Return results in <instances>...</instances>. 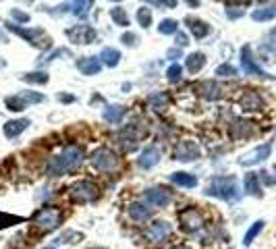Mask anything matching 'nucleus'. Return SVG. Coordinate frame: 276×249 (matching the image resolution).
I'll return each instance as SVG.
<instances>
[{
	"label": "nucleus",
	"instance_id": "f257e3e1",
	"mask_svg": "<svg viewBox=\"0 0 276 249\" xmlns=\"http://www.w3.org/2000/svg\"><path fill=\"white\" fill-rule=\"evenodd\" d=\"M83 164V147L79 145H67L61 154L52 156L46 164V177H63V175H69V173H75L79 166Z\"/></svg>",
	"mask_w": 276,
	"mask_h": 249
},
{
	"label": "nucleus",
	"instance_id": "f03ea898",
	"mask_svg": "<svg viewBox=\"0 0 276 249\" xmlns=\"http://www.w3.org/2000/svg\"><path fill=\"white\" fill-rule=\"evenodd\" d=\"M204 193L210 195V197L225 199V202H229V204L239 202V197H241V193H239V183H237V179H235L233 175L214 177V179L208 183V187H206Z\"/></svg>",
	"mask_w": 276,
	"mask_h": 249
},
{
	"label": "nucleus",
	"instance_id": "7ed1b4c3",
	"mask_svg": "<svg viewBox=\"0 0 276 249\" xmlns=\"http://www.w3.org/2000/svg\"><path fill=\"white\" fill-rule=\"evenodd\" d=\"M29 220H31V224H33L38 231L50 233V231H57V228L63 224V220H65V210L59 208V206H44V208H40Z\"/></svg>",
	"mask_w": 276,
	"mask_h": 249
},
{
	"label": "nucleus",
	"instance_id": "20e7f679",
	"mask_svg": "<svg viewBox=\"0 0 276 249\" xmlns=\"http://www.w3.org/2000/svg\"><path fill=\"white\" fill-rule=\"evenodd\" d=\"M69 197H71V202H75L79 206L94 204L100 199V187L89 179H81L69 187Z\"/></svg>",
	"mask_w": 276,
	"mask_h": 249
},
{
	"label": "nucleus",
	"instance_id": "39448f33",
	"mask_svg": "<svg viewBox=\"0 0 276 249\" xmlns=\"http://www.w3.org/2000/svg\"><path fill=\"white\" fill-rule=\"evenodd\" d=\"M89 164L94 170H98L102 175H110L119 168V156L110 147H98L89 156Z\"/></svg>",
	"mask_w": 276,
	"mask_h": 249
},
{
	"label": "nucleus",
	"instance_id": "423d86ee",
	"mask_svg": "<svg viewBox=\"0 0 276 249\" xmlns=\"http://www.w3.org/2000/svg\"><path fill=\"white\" fill-rule=\"evenodd\" d=\"M204 226H206V218L199 208L189 206L179 212V228L183 233H199Z\"/></svg>",
	"mask_w": 276,
	"mask_h": 249
},
{
	"label": "nucleus",
	"instance_id": "0eeeda50",
	"mask_svg": "<svg viewBox=\"0 0 276 249\" xmlns=\"http://www.w3.org/2000/svg\"><path fill=\"white\" fill-rule=\"evenodd\" d=\"M171 235H173V226H171V222H167V220H154V222L148 224L145 231H143L145 241L152 243V245L167 243V241L171 239Z\"/></svg>",
	"mask_w": 276,
	"mask_h": 249
},
{
	"label": "nucleus",
	"instance_id": "6e6552de",
	"mask_svg": "<svg viewBox=\"0 0 276 249\" xmlns=\"http://www.w3.org/2000/svg\"><path fill=\"white\" fill-rule=\"evenodd\" d=\"M7 29L25 37L29 44H33L35 48H50L52 46V40L46 37L44 29H25V27H19V25H13V23H7Z\"/></svg>",
	"mask_w": 276,
	"mask_h": 249
},
{
	"label": "nucleus",
	"instance_id": "1a4fd4ad",
	"mask_svg": "<svg viewBox=\"0 0 276 249\" xmlns=\"http://www.w3.org/2000/svg\"><path fill=\"white\" fill-rule=\"evenodd\" d=\"M199 156H201V149H199L197 141H193V139H181L173 149V158L179 162H193Z\"/></svg>",
	"mask_w": 276,
	"mask_h": 249
},
{
	"label": "nucleus",
	"instance_id": "9d476101",
	"mask_svg": "<svg viewBox=\"0 0 276 249\" xmlns=\"http://www.w3.org/2000/svg\"><path fill=\"white\" fill-rule=\"evenodd\" d=\"M143 202L150 208H167L173 202V193L164 187H148L143 191Z\"/></svg>",
	"mask_w": 276,
	"mask_h": 249
},
{
	"label": "nucleus",
	"instance_id": "9b49d317",
	"mask_svg": "<svg viewBox=\"0 0 276 249\" xmlns=\"http://www.w3.org/2000/svg\"><path fill=\"white\" fill-rule=\"evenodd\" d=\"M65 35L73 42V44H94L98 33L91 25H73L71 29L65 31Z\"/></svg>",
	"mask_w": 276,
	"mask_h": 249
},
{
	"label": "nucleus",
	"instance_id": "f8f14e48",
	"mask_svg": "<svg viewBox=\"0 0 276 249\" xmlns=\"http://www.w3.org/2000/svg\"><path fill=\"white\" fill-rule=\"evenodd\" d=\"M241 67H243V71H245L247 75H255V77H264V79H272V75H268V73L255 63V59H253V54H251V48H249V46H243V48H241Z\"/></svg>",
	"mask_w": 276,
	"mask_h": 249
},
{
	"label": "nucleus",
	"instance_id": "ddd939ff",
	"mask_svg": "<svg viewBox=\"0 0 276 249\" xmlns=\"http://www.w3.org/2000/svg\"><path fill=\"white\" fill-rule=\"evenodd\" d=\"M270 154H272V143H264V145L253 147L251 152H247V154L239 160V164H241V166H253V164H260V162H264L266 158H270Z\"/></svg>",
	"mask_w": 276,
	"mask_h": 249
},
{
	"label": "nucleus",
	"instance_id": "4468645a",
	"mask_svg": "<svg viewBox=\"0 0 276 249\" xmlns=\"http://www.w3.org/2000/svg\"><path fill=\"white\" fill-rule=\"evenodd\" d=\"M239 104H241L243 110L255 112V110H262L264 108V98L257 91H253V89H245L243 95L239 98Z\"/></svg>",
	"mask_w": 276,
	"mask_h": 249
},
{
	"label": "nucleus",
	"instance_id": "2eb2a0df",
	"mask_svg": "<svg viewBox=\"0 0 276 249\" xmlns=\"http://www.w3.org/2000/svg\"><path fill=\"white\" fill-rule=\"evenodd\" d=\"M127 214L135 222H148L152 218V214H154V208H150L145 202H133V204H129Z\"/></svg>",
	"mask_w": 276,
	"mask_h": 249
},
{
	"label": "nucleus",
	"instance_id": "dca6fc26",
	"mask_svg": "<svg viewBox=\"0 0 276 249\" xmlns=\"http://www.w3.org/2000/svg\"><path fill=\"white\" fill-rule=\"evenodd\" d=\"M158 162H160V149L154 147V145L145 147L143 152L139 154V158H137V166H139L141 170H152Z\"/></svg>",
	"mask_w": 276,
	"mask_h": 249
},
{
	"label": "nucleus",
	"instance_id": "f3484780",
	"mask_svg": "<svg viewBox=\"0 0 276 249\" xmlns=\"http://www.w3.org/2000/svg\"><path fill=\"white\" fill-rule=\"evenodd\" d=\"M77 69L81 71V75H98L102 71V63L98 56H85L77 61Z\"/></svg>",
	"mask_w": 276,
	"mask_h": 249
},
{
	"label": "nucleus",
	"instance_id": "a211bd4d",
	"mask_svg": "<svg viewBox=\"0 0 276 249\" xmlns=\"http://www.w3.org/2000/svg\"><path fill=\"white\" fill-rule=\"evenodd\" d=\"M197 91L206 98V100H218L220 95H223V87H220L214 79H208V81H201Z\"/></svg>",
	"mask_w": 276,
	"mask_h": 249
},
{
	"label": "nucleus",
	"instance_id": "6ab92c4d",
	"mask_svg": "<svg viewBox=\"0 0 276 249\" xmlns=\"http://www.w3.org/2000/svg\"><path fill=\"white\" fill-rule=\"evenodd\" d=\"M185 23H187L189 31L193 33V37H197V40H204V37L210 33V25H208L206 21H201V19H195V17H187V19H185Z\"/></svg>",
	"mask_w": 276,
	"mask_h": 249
},
{
	"label": "nucleus",
	"instance_id": "aec40b11",
	"mask_svg": "<svg viewBox=\"0 0 276 249\" xmlns=\"http://www.w3.org/2000/svg\"><path fill=\"white\" fill-rule=\"evenodd\" d=\"M31 123H29V119H17V121H9L7 125H5V135L9 137V139H15V137H19L27 127H29Z\"/></svg>",
	"mask_w": 276,
	"mask_h": 249
},
{
	"label": "nucleus",
	"instance_id": "412c9836",
	"mask_svg": "<svg viewBox=\"0 0 276 249\" xmlns=\"http://www.w3.org/2000/svg\"><path fill=\"white\" fill-rule=\"evenodd\" d=\"M171 183H175L177 187H183V189H193L197 187V177L191 175V173H173L171 175Z\"/></svg>",
	"mask_w": 276,
	"mask_h": 249
},
{
	"label": "nucleus",
	"instance_id": "4be33fe9",
	"mask_svg": "<svg viewBox=\"0 0 276 249\" xmlns=\"http://www.w3.org/2000/svg\"><path fill=\"white\" fill-rule=\"evenodd\" d=\"M245 193L253 195V197H262V183H260V175L257 173H247L245 175Z\"/></svg>",
	"mask_w": 276,
	"mask_h": 249
},
{
	"label": "nucleus",
	"instance_id": "5701e85b",
	"mask_svg": "<svg viewBox=\"0 0 276 249\" xmlns=\"http://www.w3.org/2000/svg\"><path fill=\"white\" fill-rule=\"evenodd\" d=\"M125 114H127V108L125 106H108V108H104V114L102 117L110 125H119Z\"/></svg>",
	"mask_w": 276,
	"mask_h": 249
},
{
	"label": "nucleus",
	"instance_id": "b1692460",
	"mask_svg": "<svg viewBox=\"0 0 276 249\" xmlns=\"http://www.w3.org/2000/svg\"><path fill=\"white\" fill-rule=\"evenodd\" d=\"M231 133H233L235 139H245V137H249V135L253 133V123H249V121H241V119H239V121L233 123Z\"/></svg>",
	"mask_w": 276,
	"mask_h": 249
},
{
	"label": "nucleus",
	"instance_id": "393cba45",
	"mask_svg": "<svg viewBox=\"0 0 276 249\" xmlns=\"http://www.w3.org/2000/svg\"><path fill=\"white\" fill-rule=\"evenodd\" d=\"M100 63H104L106 67H117L121 63V52L115 48H104L102 52H100Z\"/></svg>",
	"mask_w": 276,
	"mask_h": 249
},
{
	"label": "nucleus",
	"instance_id": "a878e982",
	"mask_svg": "<svg viewBox=\"0 0 276 249\" xmlns=\"http://www.w3.org/2000/svg\"><path fill=\"white\" fill-rule=\"evenodd\" d=\"M251 17H253V21H270V19H274L276 17V0L270 3V5H264L262 9H255L251 13Z\"/></svg>",
	"mask_w": 276,
	"mask_h": 249
},
{
	"label": "nucleus",
	"instance_id": "bb28decb",
	"mask_svg": "<svg viewBox=\"0 0 276 249\" xmlns=\"http://www.w3.org/2000/svg\"><path fill=\"white\" fill-rule=\"evenodd\" d=\"M204 67H206V54L204 52H193V54L187 56V71L189 73L197 75Z\"/></svg>",
	"mask_w": 276,
	"mask_h": 249
},
{
	"label": "nucleus",
	"instance_id": "cd10ccee",
	"mask_svg": "<svg viewBox=\"0 0 276 249\" xmlns=\"http://www.w3.org/2000/svg\"><path fill=\"white\" fill-rule=\"evenodd\" d=\"M264 224H266L264 220H255V222L247 228V233H245V237H243V245H245V247H249V245L257 239V235L264 231Z\"/></svg>",
	"mask_w": 276,
	"mask_h": 249
},
{
	"label": "nucleus",
	"instance_id": "c85d7f7f",
	"mask_svg": "<svg viewBox=\"0 0 276 249\" xmlns=\"http://www.w3.org/2000/svg\"><path fill=\"white\" fill-rule=\"evenodd\" d=\"M17 98L21 100V104L27 108L29 104H40V102H44V95L42 93H38V91H21V93H17Z\"/></svg>",
	"mask_w": 276,
	"mask_h": 249
},
{
	"label": "nucleus",
	"instance_id": "c756f323",
	"mask_svg": "<svg viewBox=\"0 0 276 249\" xmlns=\"http://www.w3.org/2000/svg\"><path fill=\"white\" fill-rule=\"evenodd\" d=\"M57 241H59V243H67V245H75V243L83 241V233L73 231V228H67V231L61 235V239H57Z\"/></svg>",
	"mask_w": 276,
	"mask_h": 249
},
{
	"label": "nucleus",
	"instance_id": "7c9ffc66",
	"mask_svg": "<svg viewBox=\"0 0 276 249\" xmlns=\"http://www.w3.org/2000/svg\"><path fill=\"white\" fill-rule=\"evenodd\" d=\"M110 17H113L115 25H119V27H127L129 25V17H127V11L123 7H115L113 11H110Z\"/></svg>",
	"mask_w": 276,
	"mask_h": 249
},
{
	"label": "nucleus",
	"instance_id": "2f4dec72",
	"mask_svg": "<svg viewBox=\"0 0 276 249\" xmlns=\"http://www.w3.org/2000/svg\"><path fill=\"white\" fill-rule=\"evenodd\" d=\"M91 5H94V0H73V13L83 19V17H87Z\"/></svg>",
	"mask_w": 276,
	"mask_h": 249
},
{
	"label": "nucleus",
	"instance_id": "473e14b6",
	"mask_svg": "<svg viewBox=\"0 0 276 249\" xmlns=\"http://www.w3.org/2000/svg\"><path fill=\"white\" fill-rule=\"evenodd\" d=\"M135 19H137V23H139L143 29H148V27L152 25V9H148V7H139L137 13H135Z\"/></svg>",
	"mask_w": 276,
	"mask_h": 249
},
{
	"label": "nucleus",
	"instance_id": "72a5a7b5",
	"mask_svg": "<svg viewBox=\"0 0 276 249\" xmlns=\"http://www.w3.org/2000/svg\"><path fill=\"white\" fill-rule=\"evenodd\" d=\"M177 21L175 19H162L160 21V25H158V31L162 33V35H171V33H177Z\"/></svg>",
	"mask_w": 276,
	"mask_h": 249
},
{
	"label": "nucleus",
	"instance_id": "f704fd0d",
	"mask_svg": "<svg viewBox=\"0 0 276 249\" xmlns=\"http://www.w3.org/2000/svg\"><path fill=\"white\" fill-rule=\"evenodd\" d=\"M23 81H27V83H38V85H44V83H48V73H25L23 77H21Z\"/></svg>",
	"mask_w": 276,
	"mask_h": 249
},
{
	"label": "nucleus",
	"instance_id": "c9c22d12",
	"mask_svg": "<svg viewBox=\"0 0 276 249\" xmlns=\"http://www.w3.org/2000/svg\"><path fill=\"white\" fill-rule=\"evenodd\" d=\"M167 79H169L171 83L181 81V79H183V67H181V65H171L169 71H167Z\"/></svg>",
	"mask_w": 276,
	"mask_h": 249
},
{
	"label": "nucleus",
	"instance_id": "e433bc0d",
	"mask_svg": "<svg viewBox=\"0 0 276 249\" xmlns=\"http://www.w3.org/2000/svg\"><path fill=\"white\" fill-rule=\"evenodd\" d=\"M25 222L23 216H11V214H0V228L5 226H13V224H21Z\"/></svg>",
	"mask_w": 276,
	"mask_h": 249
},
{
	"label": "nucleus",
	"instance_id": "4c0bfd02",
	"mask_svg": "<svg viewBox=\"0 0 276 249\" xmlns=\"http://www.w3.org/2000/svg\"><path fill=\"white\" fill-rule=\"evenodd\" d=\"M216 75L218 77H237V67H233L231 63H225L216 69Z\"/></svg>",
	"mask_w": 276,
	"mask_h": 249
},
{
	"label": "nucleus",
	"instance_id": "58836bf2",
	"mask_svg": "<svg viewBox=\"0 0 276 249\" xmlns=\"http://www.w3.org/2000/svg\"><path fill=\"white\" fill-rule=\"evenodd\" d=\"M148 100L154 104V108H158V110H160L164 104H167V95H164V93H154V95H150Z\"/></svg>",
	"mask_w": 276,
	"mask_h": 249
},
{
	"label": "nucleus",
	"instance_id": "ea45409f",
	"mask_svg": "<svg viewBox=\"0 0 276 249\" xmlns=\"http://www.w3.org/2000/svg\"><path fill=\"white\" fill-rule=\"evenodd\" d=\"M150 5H156V7H164V9H175L177 7V0H148Z\"/></svg>",
	"mask_w": 276,
	"mask_h": 249
},
{
	"label": "nucleus",
	"instance_id": "a19ab883",
	"mask_svg": "<svg viewBox=\"0 0 276 249\" xmlns=\"http://www.w3.org/2000/svg\"><path fill=\"white\" fill-rule=\"evenodd\" d=\"M257 175H260V181H264V185H276V177H272L270 170H262Z\"/></svg>",
	"mask_w": 276,
	"mask_h": 249
},
{
	"label": "nucleus",
	"instance_id": "79ce46f5",
	"mask_svg": "<svg viewBox=\"0 0 276 249\" xmlns=\"http://www.w3.org/2000/svg\"><path fill=\"white\" fill-rule=\"evenodd\" d=\"M243 15H245V11L239 9V7H229V9H227V17H229V19H239V17H243Z\"/></svg>",
	"mask_w": 276,
	"mask_h": 249
},
{
	"label": "nucleus",
	"instance_id": "37998d69",
	"mask_svg": "<svg viewBox=\"0 0 276 249\" xmlns=\"http://www.w3.org/2000/svg\"><path fill=\"white\" fill-rule=\"evenodd\" d=\"M11 17H13L15 21H21V23H27V21H29V15L23 13V11H19V9H13V11H11Z\"/></svg>",
	"mask_w": 276,
	"mask_h": 249
},
{
	"label": "nucleus",
	"instance_id": "c03bdc74",
	"mask_svg": "<svg viewBox=\"0 0 276 249\" xmlns=\"http://www.w3.org/2000/svg\"><path fill=\"white\" fill-rule=\"evenodd\" d=\"M135 40H137V37H135L133 33H123V35H121V42L127 44V46H135Z\"/></svg>",
	"mask_w": 276,
	"mask_h": 249
},
{
	"label": "nucleus",
	"instance_id": "a18cd8bd",
	"mask_svg": "<svg viewBox=\"0 0 276 249\" xmlns=\"http://www.w3.org/2000/svg\"><path fill=\"white\" fill-rule=\"evenodd\" d=\"M187 44H189L187 33H177V46H179V48H185Z\"/></svg>",
	"mask_w": 276,
	"mask_h": 249
},
{
	"label": "nucleus",
	"instance_id": "49530a36",
	"mask_svg": "<svg viewBox=\"0 0 276 249\" xmlns=\"http://www.w3.org/2000/svg\"><path fill=\"white\" fill-rule=\"evenodd\" d=\"M59 100H61V102H73L75 98H73V95H69V93H61V95H59Z\"/></svg>",
	"mask_w": 276,
	"mask_h": 249
},
{
	"label": "nucleus",
	"instance_id": "de8ad7c7",
	"mask_svg": "<svg viewBox=\"0 0 276 249\" xmlns=\"http://www.w3.org/2000/svg\"><path fill=\"white\" fill-rule=\"evenodd\" d=\"M185 3H187L191 9H197V7H199V0H185Z\"/></svg>",
	"mask_w": 276,
	"mask_h": 249
},
{
	"label": "nucleus",
	"instance_id": "09e8293b",
	"mask_svg": "<svg viewBox=\"0 0 276 249\" xmlns=\"http://www.w3.org/2000/svg\"><path fill=\"white\" fill-rule=\"evenodd\" d=\"M42 249H59V241L57 243H50V245H44Z\"/></svg>",
	"mask_w": 276,
	"mask_h": 249
},
{
	"label": "nucleus",
	"instance_id": "8fccbe9b",
	"mask_svg": "<svg viewBox=\"0 0 276 249\" xmlns=\"http://www.w3.org/2000/svg\"><path fill=\"white\" fill-rule=\"evenodd\" d=\"M169 56H171V59H177V56H179V50H171Z\"/></svg>",
	"mask_w": 276,
	"mask_h": 249
},
{
	"label": "nucleus",
	"instance_id": "3c124183",
	"mask_svg": "<svg viewBox=\"0 0 276 249\" xmlns=\"http://www.w3.org/2000/svg\"><path fill=\"white\" fill-rule=\"evenodd\" d=\"M0 44H7V35L3 31H0Z\"/></svg>",
	"mask_w": 276,
	"mask_h": 249
},
{
	"label": "nucleus",
	"instance_id": "603ef678",
	"mask_svg": "<svg viewBox=\"0 0 276 249\" xmlns=\"http://www.w3.org/2000/svg\"><path fill=\"white\" fill-rule=\"evenodd\" d=\"M171 249H191V247H187V245H175V247H171Z\"/></svg>",
	"mask_w": 276,
	"mask_h": 249
},
{
	"label": "nucleus",
	"instance_id": "864d4df0",
	"mask_svg": "<svg viewBox=\"0 0 276 249\" xmlns=\"http://www.w3.org/2000/svg\"><path fill=\"white\" fill-rule=\"evenodd\" d=\"M87 249H106V247H87Z\"/></svg>",
	"mask_w": 276,
	"mask_h": 249
},
{
	"label": "nucleus",
	"instance_id": "5fc2aeb1",
	"mask_svg": "<svg viewBox=\"0 0 276 249\" xmlns=\"http://www.w3.org/2000/svg\"><path fill=\"white\" fill-rule=\"evenodd\" d=\"M115 3H123V0H115Z\"/></svg>",
	"mask_w": 276,
	"mask_h": 249
},
{
	"label": "nucleus",
	"instance_id": "6e6d98bb",
	"mask_svg": "<svg viewBox=\"0 0 276 249\" xmlns=\"http://www.w3.org/2000/svg\"><path fill=\"white\" fill-rule=\"evenodd\" d=\"M231 249H233V247H231Z\"/></svg>",
	"mask_w": 276,
	"mask_h": 249
}]
</instances>
